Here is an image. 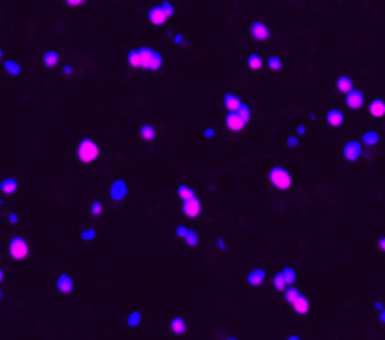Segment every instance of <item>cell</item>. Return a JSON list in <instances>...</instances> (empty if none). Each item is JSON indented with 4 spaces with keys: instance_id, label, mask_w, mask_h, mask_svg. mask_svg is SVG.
<instances>
[{
    "instance_id": "6da1fadb",
    "label": "cell",
    "mask_w": 385,
    "mask_h": 340,
    "mask_svg": "<svg viewBox=\"0 0 385 340\" xmlns=\"http://www.w3.org/2000/svg\"><path fill=\"white\" fill-rule=\"evenodd\" d=\"M128 68L147 70V72H160L163 68V55L154 51L153 47H136L126 55Z\"/></svg>"
},
{
    "instance_id": "7a4b0ae2",
    "label": "cell",
    "mask_w": 385,
    "mask_h": 340,
    "mask_svg": "<svg viewBox=\"0 0 385 340\" xmlns=\"http://www.w3.org/2000/svg\"><path fill=\"white\" fill-rule=\"evenodd\" d=\"M250 119H252L250 105L242 102V105H240L237 111H233V113H226V117H224V126L228 128L230 132H242L244 128L248 126Z\"/></svg>"
},
{
    "instance_id": "3957f363",
    "label": "cell",
    "mask_w": 385,
    "mask_h": 340,
    "mask_svg": "<svg viewBox=\"0 0 385 340\" xmlns=\"http://www.w3.org/2000/svg\"><path fill=\"white\" fill-rule=\"evenodd\" d=\"M100 158V145L94 139H81L77 145V160L81 164H94Z\"/></svg>"
},
{
    "instance_id": "277c9868",
    "label": "cell",
    "mask_w": 385,
    "mask_h": 340,
    "mask_svg": "<svg viewBox=\"0 0 385 340\" xmlns=\"http://www.w3.org/2000/svg\"><path fill=\"white\" fill-rule=\"evenodd\" d=\"M269 182L271 186L280 190V192H286L293 186V175L286 168H280V166H274L269 171Z\"/></svg>"
},
{
    "instance_id": "5b68a950",
    "label": "cell",
    "mask_w": 385,
    "mask_h": 340,
    "mask_svg": "<svg viewBox=\"0 0 385 340\" xmlns=\"http://www.w3.org/2000/svg\"><path fill=\"white\" fill-rule=\"evenodd\" d=\"M175 13V8H173L169 2H163V4H156L153 8L147 11V19L153 26H162L167 23V19L171 17Z\"/></svg>"
},
{
    "instance_id": "8992f818",
    "label": "cell",
    "mask_w": 385,
    "mask_h": 340,
    "mask_svg": "<svg viewBox=\"0 0 385 340\" xmlns=\"http://www.w3.org/2000/svg\"><path fill=\"white\" fill-rule=\"evenodd\" d=\"M28 254H30V245H28V241H26L25 237L13 235V237L8 241V255L11 259L21 261V259L28 257Z\"/></svg>"
},
{
    "instance_id": "52a82bcc",
    "label": "cell",
    "mask_w": 385,
    "mask_h": 340,
    "mask_svg": "<svg viewBox=\"0 0 385 340\" xmlns=\"http://www.w3.org/2000/svg\"><path fill=\"white\" fill-rule=\"evenodd\" d=\"M248 34L254 42L267 43L271 40V36H273V30H271V26L267 25V23H263V21H254V23L248 26Z\"/></svg>"
},
{
    "instance_id": "ba28073f",
    "label": "cell",
    "mask_w": 385,
    "mask_h": 340,
    "mask_svg": "<svg viewBox=\"0 0 385 340\" xmlns=\"http://www.w3.org/2000/svg\"><path fill=\"white\" fill-rule=\"evenodd\" d=\"M361 156H363V145H361V141H357V139H348L342 145V158L348 164L357 162Z\"/></svg>"
},
{
    "instance_id": "9c48e42d",
    "label": "cell",
    "mask_w": 385,
    "mask_h": 340,
    "mask_svg": "<svg viewBox=\"0 0 385 340\" xmlns=\"http://www.w3.org/2000/svg\"><path fill=\"white\" fill-rule=\"evenodd\" d=\"M180 209H182V214L190 218V220H196L197 216L201 214V201H199V197L194 196V197H188V199H182L180 201Z\"/></svg>"
},
{
    "instance_id": "30bf717a",
    "label": "cell",
    "mask_w": 385,
    "mask_h": 340,
    "mask_svg": "<svg viewBox=\"0 0 385 340\" xmlns=\"http://www.w3.org/2000/svg\"><path fill=\"white\" fill-rule=\"evenodd\" d=\"M344 103L350 107L351 111H359L365 105V94L359 88H351L348 94H344Z\"/></svg>"
},
{
    "instance_id": "8fae6325",
    "label": "cell",
    "mask_w": 385,
    "mask_h": 340,
    "mask_svg": "<svg viewBox=\"0 0 385 340\" xmlns=\"http://www.w3.org/2000/svg\"><path fill=\"white\" fill-rule=\"evenodd\" d=\"M288 305L291 306V310H293L295 314L303 316V318L310 314V308H312V306H310V301H308V297L305 293H299V295L293 299V301H290Z\"/></svg>"
},
{
    "instance_id": "7c38bea8",
    "label": "cell",
    "mask_w": 385,
    "mask_h": 340,
    "mask_svg": "<svg viewBox=\"0 0 385 340\" xmlns=\"http://www.w3.org/2000/svg\"><path fill=\"white\" fill-rule=\"evenodd\" d=\"M325 122H327V126H331V128H340L344 122H346V115L342 113V109L333 107V109H329L325 113Z\"/></svg>"
},
{
    "instance_id": "4fadbf2b",
    "label": "cell",
    "mask_w": 385,
    "mask_h": 340,
    "mask_svg": "<svg viewBox=\"0 0 385 340\" xmlns=\"http://www.w3.org/2000/svg\"><path fill=\"white\" fill-rule=\"evenodd\" d=\"M19 190V182L17 179H13V177H4V179L0 180V194H4V196H15Z\"/></svg>"
},
{
    "instance_id": "5bb4252c",
    "label": "cell",
    "mask_w": 385,
    "mask_h": 340,
    "mask_svg": "<svg viewBox=\"0 0 385 340\" xmlns=\"http://www.w3.org/2000/svg\"><path fill=\"white\" fill-rule=\"evenodd\" d=\"M278 274H280V278H282L284 284H286V288L295 286V284H297V278H299V276H297V267H293V265H288V267L280 269Z\"/></svg>"
},
{
    "instance_id": "9a60e30c",
    "label": "cell",
    "mask_w": 385,
    "mask_h": 340,
    "mask_svg": "<svg viewBox=\"0 0 385 340\" xmlns=\"http://www.w3.org/2000/svg\"><path fill=\"white\" fill-rule=\"evenodd\" d=\"M244 282L252 286V288H259L265 284V271L263 269H252V271L244 276Z\"/></svg>"
},
{
    "instance_id": "2e32d148",
    "label": "cell",
    "mask_w": 385,
    "mask_h": 340,
    "mask_svg": "<svg viewBox=\"0 0 385 340\" xmlns=\"http://www.w3.org/2000/svg\"><path fill=\"white\" fill-rule=\"evenodd\" d=\"M368 115L372 119H384L385 117V100L384 98H374L368 103Z\"/></svg>"
},
{
    "instance_id": "e0dca14e",
    "label": "cell",
    "mask_w": 385,
    "mask_h": 340,
    "mask_svg": "<svg viewBox=\"0 0 385 340\" xmlns=\"http://www.w3.org/2000/svg\"><path fill=\"white\" fill-rule=\"evenodd\" d=\"M175 233L179 235V239H182L188 247H194L196 248L197 245H199V239H197V233L196 231H190L188 228H177L175 230Z\"/></svg>"
},
{
    "instance_id": "ac0fdd59",
    "label": "cell",
    "mask_w": 385,
    "mask_h": 340,
    "mask_svg": "<svg viewBox=\"0 0 385 340\" xmlns=\"http://www.w3.org/2000/svg\"><path fill=\"white\" fill-rule=\"evenodd\" d=\"M222 103H224V107H226V111H228V113H233V111H237L240 105H242V100H240L237 94L228 92V94H224Z\"/></svg>"
},
{
    "instance_id": "d6986e66",
    "label": "cell",
    "mask_w": 385,
    "mask_h": 340,
    "mask_svg": "<svg viewBox=\"0 0 385 340\" xmlns=\"http://www.w3.org/2000/svg\"><path fill=\"white\" fill-rule=\"evenodd\" d=\"M74 288H76V280L70 274H59V278H57V289H59L60 293H70V291H74Z\"/></svg>"
},
{
    "instance_id": "ffe728a7",
    "label": "cell",
    "mask_w": 385,
    "mask_h": 340,
    "mask_svg": "<svg viewBox=\"0 0 385 340\" xmlns=\"http://www.w3.org/2000/svg\"><path fill=\"white\" fill-rule=\"evenodd\" d=\"M361 145H365V147H378L380 145V134L376 130H363Z\"/></svg>"
},
{
    "instance_id": "44dd1931",
    "label": "cell",
    "mask_w": 385,
    "mask_h": 340,
    "mask_svg": "<svg viewBox=\"0 0 385 340\" xmlns=\"http://www.w3.org/2000/svg\"><path fill=\"white\" fill-rule=\"evenodd\" d=\"M169 333L175 335V337L184 335L186 333V322H184V318H180V316L171 318V322H169Z\"/></svg>"
},
{
    "instance_id": "7402d4cb",
    "label": "cell",
    "mask_w": 385,
    "mask_h": 340,
    "mask_svg": "<svg viewBox=\"0 0 385 340\" xmlns=\"http://www.w3.org/2000/svg\"><path fill=\"white\" fill-rule=\"evenodd\" d=\"M139 139L143 143H153L156 139V128L153 124H141L139 126Z\"/></svg>"
},
{
    "instance_id": "603a6c76",
    "label": "cell",
    "mask_w": 385,
    "mask_h": 340,
    "mask_svg": "<svg viewBox=\"0 0 385 340\" xmlns=\"http://www.w3.org/2000/svg\"><path fill=\"white\" fill-rule=\"evenodd\" d=\"M244 66L248 70H254V72H259V70H263V66H265V62H263V59L257 55V53H250L248 57H246V60H244Z\"/></svg>"
},
{
    "instance_id": "cb8c5ba5",
    "label": "cell",
    "mask_w": 385,
    "mask_h": 340,
    "mask_svg": "<svg viewBox=\"0 0 385 340\" xmlns=\"http://www.w3.org/2000/svg\"><path fill=\"white\" fill-rule=\"evenodd\" d=\"M60 62V53L59 51H45L42 55V64L45 68H55Z\"/></svg>"
},
{
    "instance_id": "d4e9b609",
    "label": "cell",
    "mask_w": 385,
    "mask_h": 340,
    "mask_svg": "<svg viewBox=\"0 0 385 340\" xmlns=\"http://www.w3.org/2000/svg\"><path fill=\"white\" fill-rule=\"evenodd\" d=\"M336 90L340 94H348L351 90V88H355L353 86V79L351 77H348V76H340L338 79H336Z\"/></svg>"
},
{
    "instance_id": "484cf974",
    "label": "cell",
    "mask_w": 385,
    "mask_h": 340,
    "mask_svg": "<svg viewBox=\"0 0 385 340\" xmlns=\"http://www.w3.org/2000/svg\"><path fill=\"white\" fill-rule=\"evenodd\" d=\"M4 70H6V74L11 77L21 76V66H19L15 60H6V62H4Z\"/></svg>"
},
{
    "instance_id": "4316f807",
    "label": "cell",
    "mask_w": 385,
    "mask_h": 340,
    "mask_svg": "<svg viewBox=\"0 0 385 340\" xmlns=\"http://www.w3.org/2000/svg\"><path fill=\"white\" fill-rule=\"evenodd\" d=\"M267 68L273 70V72H278V70H282V59H280L278 55H271V57L267 59Z\"/></svg>"
},
{
    "instance_id": "83f0119b",
    "label": "cell",
    "mask_w": 385,
    "mask_h": 340,
    "mask_svg": "<svg viewBox=\"0 0 385 340\" xmlns=\"http://www.w3.org/2000/svg\"><path fill=\"white\" fill-rule=\"evenodd\" d=\"M177 194H179L180 201H182V199H188V197H194V196H196L194 188L186 186V184H180V186L177 188Z\"/></svg>"
},
{
    "instance_id": "f1b7e54d",
    "label": "cell",
    "mask_w": 385,
    "mask_h": 340,
    "mask_svg": "<svg viewBox=\"0 0 385 340\" xmlns=\"http://www.w3.org/2000/svg\"><path fill=\"white\" fill-rule=\"evenodd\" d=\"M139 312H130V316H128V325H137L139 323Z\"/></svg>"
},
{
    "instance_id": "f546056e",
    "label": "cell",
    "mask_w": 385,
    "mask_h": 340,
    "mask_svg": "<svg viewBox=\"0 0 385 340\" xmlns=\"http://www.w3.org/2000/svg\"><path fill=\"white\" fill-rule=\"evenodd\" d=\"M378 248H380V252H382V254H385V235L378 239Z\"/></svg>"
},
{
    "instance_id": "4dcf8cb0",
    "label": "cell",
    "mask_w": 385,
    "mask_h": 340,
    "mask_svg": "<svg viewBox=\"0 0 385 340\" xmlns=\"http://www.w3.org/2000/svg\"><path fill=\"white\" fill-rule=\"evenodd\" d=\"M284 340H303V337L297 335V333H290V335H286V339Z\"/></svg>"
},
{
    "instance_id": "1f68e13d",
    "label": "cell",
    "mask_w": 385,
    "mask_h": 340,
    "mask_svg": "<svg viewBox=\"0 0 385 340\" xmlns=\"http://www.w3.org/2000/svg\"><path fill=\"white\" fill-rule=\"evenodd\" d=\"M203 136H205L207 139H211V137L214 136V130H213V128H209V130H205V132H203Z\"/></svg>"
},
{
    "instance_id": "d6a6232c",
    "label": "cell",
    "mask_w": 385,
    "mask_h": 340,
    "mask_svg": "<svg viewBox=\"0 0 385 340\" xmlns=\"http://www.w3.org/2000/svg\"><path fill=\"white\" fill-rule=\"evenodd\" d=\"M100 207H102V203H94V205H92V214L100 213Z\"/></svg>"
},
{
    "instance_id": "836d02e7",
    "label": "cell",
    "mask_w": 385,
    "mask_h": 340,
    "mask_svg": "<svg viewBox=\"0 0 385 340\" xmlns=\"http://www.w3.org/2000/svg\"><path fill=\"white\" fill-rule=\"evenodd\" d=\"M70 8H77V6H83V2H68Z\"/></svg>"
},
{
    "instance_id": "e575fe53",
    "label": "cell",
    "mask_w": 385,
    "mask_h": 340,
    "mask_svg": "<svg viewBox=\"0 0 385 340\" xmlns=\"http://www.w3.org/2000/svg\"><path fill=\"white\" fill-rule=\"evenodd\" d=\"M380 323H385V308L380 310Z\"/></svg>"
},
{
    "instance_id": "d590c367",
    "label": "cell",
    "mask_w": 385,
    "mask_h": 340,
    "mask_svg": "<svg viewBox=\"0 0 385 340\" xmlns=\"http://www.w3.org/2000/svg\"><path fill=\"white\" fill-rule=\"evenodd\" d=\"M0 282H4V269L0 267Z\"/></svg>"
},
{
    "instance_id": "8d00e7d4",
    "label": "cell",
    "mask_w": 385,
    "mask_h": 340,
    "mask_svg": "<svg viewBox=\"0 0 385 340\" xmlns=\"http://www.w3.org/2000/svg\"><path fill=\"white\" fill-rule=\"evenodd\" d=\"M0 60H2V49H0Z\"/></svg>"
},
{
    "instance_id": "74e56055",
    "label": "cell",
    "mask_w": 385,
    "mask_h": 340,
    "mask_svg": "<svg viewBox=\"0 0 385 340\" xmlns=\"http://www.w3.org/2000/svg\"><path fill=\"white\" fill-rule=\"evenodd\" d=\"M0 299H2V289H0Z\"/></svg>"
},
{
    "instance_id": "f35d334b",
    "label": "cell",
    "mask_w": 385,
    "mask_h": 340,
    "mask_svg": "<svg viewBox=\"0 0 385 340\" xmlns=\"http://www.w3.org/2000/svg\"><path fill=\"white\" fill-rule=\"evenodd\" d=\"M226 340H237V339H226Z\"/></svg>"
},
{
    "instance_id": "ab89813d",
    "label": "cell",
    "mask_w": 385,
    "mask_h": 340,
    "mask_svg": "<svg viewBox=\"0 0 385 340\" xmlns=\"http://www.w3.org/2000/svg\"><path fill=\"white\" fill-rule=\"evenodd\" d=\"M384 130H385V122H384Z\"/></svg>"
}]
</instances>
